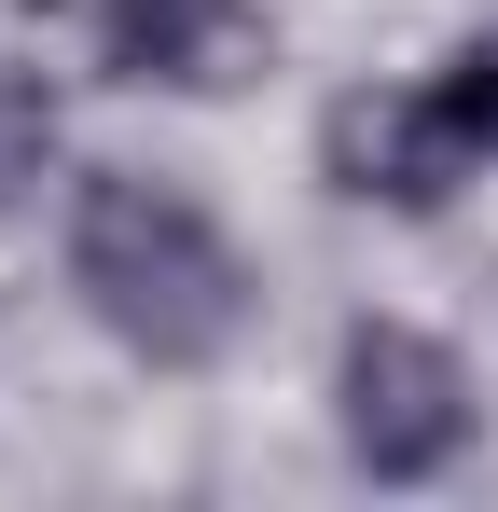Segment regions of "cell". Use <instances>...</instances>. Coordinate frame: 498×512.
<instances>
[{"instance_id":"1","label":"cell","mask_w":498,"mask_h":512,"mask_svg":"<svg viewBox=\"0 0 498 512\" xmlns=\"http://www.w3.org/2000/svg\"><path fill=\"white\" fill-rule=\"evenodd\" d=\"M70 291L83 319L125 346V360H153V374H208L222 346L249 333V263L236 236L153 167H97L70 208Z\"/></svg>"},{"instance_id":"6","label":"cell","mask_w":498,"mask_h":512,"mask_svg":"<svg viewBox=\"0 0 498 512\" xmlns=\"http://www.w3.org/2000/svg\"><path fill=\"white\" fill-rule=\"evenodd\" d=\"M429 97H443V125L471 139V167H498V28H485V42H457Z\"/></svg>"},{"instance_id":"2","label":"cell","mask_w":498,"mask_h":512,"mask_svg":"<svg viewBox=\"0 0 498 512\" xmlns=\"http://www.w3.org/2000/svg\"><path fill=\"white\" fill-rule=\"evenodd\" d=\"M332 429L374 485H429L471 443V360L443 333H415V319H360L332 346Z\"/></svg>"},{"instance_id":"3","label":"cell","mask_w":498,"mask_h":512,"mask_svg":"<svg viewBox=\"0 0 498 512\" xmlns=\"http://www.w3.org/2000/svg\"><path fill=\"white\" fill-rule=\"evenodd\" d=\"M319 180L332 194H360V208H443L457 180H471V139L443 125V97L429 84H360L319 111Z\"/></svg>"},{"instance_id":"4","label":"cell","mask_w":498,"mask_h":512,"mask_svg":"<svg viewBox=\"0 0 498 512\" xmlns=\"http://www.w3.org/2000/svg\"><path fill=\"white\" fill-rule=\"evenodd\" d=\"M249 56H263V14L249 0H97V70L111 84L222 97V84H249Z\"/></svg>"},{"instance_id":"5","label":"cell","mask_w":498,"mask_h":512,"mask_svg":"<svg viewBox=\"0 0 498 512\" xmlns=\"http://www.w3.org/2000/svg\"><path fill=\"white\" fill-rule=\"evenodd\" d=\"M42 167H56V97L0 70V222L28 208V180H42Z\"/></svg>"}]
</instances>
